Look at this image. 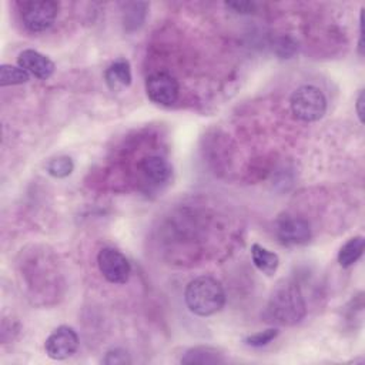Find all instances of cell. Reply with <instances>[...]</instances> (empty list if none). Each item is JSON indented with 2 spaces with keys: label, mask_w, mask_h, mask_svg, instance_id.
<instances>
[{
  "label": "cell",
  "mask_w": 365,
  "mask_h": 365,
  "mask_svg": "<svg viewBox=\"0 0 365 365\" xmlns=\"http://www.w3.org/2000/svg\"><path fill=\"white\" fill-rule=\"evenodd\" d=\"M277 238L284 245H302L311 240V225L299 217H287L278 221L275 228Z\"/></svg>",
  "instance_id": "cell-8"
},
{
  "label": "cell",
  "mask_w": 365,
  "mask_h": 365,
  "mask_svg": "<svg viewBox=\"0 0 365 365\" xmlns=\"http://www.w3.org/2000/svg\"><path fill=\"white\" fill-rule=\"evenodd\" d=\"M138 168L143 177L145 178V181H150L153 185H160L167 182L173 174V168L170 163L160 155L144 157L140 161Z\"/></svg>",
  "instance_id": "cell-10"
},
{
  "label": "cell",
  "mask_w": 365,
  "mask_h": 365,
  "mask_svg": "<svg viewBox=\"0 0 365 365\" xmlns=\"http://www.w3.org/2000/svg\"><path fill=\"white\" fill-rule=\"evenodd\" d=\"M307 315V304L302 292L294 281L278 282L267 301L262 318L272 325L292 327Z\"/></svg>",
  "instance_id": "cell-1"
},
{
  "label": "cell",
  "mask_w": 365,
  "mask_h": 365,
  "mask_svg": "<svg viewBox=\"0 0 365 365\" xmlns=\"http://www.w3.org/2000/svg\"><path fill=\"white\" fill-rule=\"evenodd\" d=\"M289 107L297 120L305 123L318 121L327 111V97L321 88L312 84H304L292 91Z\"/></svg>",
  "instance_id": "cell-3"
},
{
  "label": "cell",
  "mask_w": 365,
  "mask_h": 365,
  "mask_svg": "<svg viewBox=\"0 0 365 365\" xmlns=\"http://www.w3.org/2000/svg\"><path fill=\"white\" fill-rule=\"evenodd\" d=\"M78 344L77 332L68 325H60L47 336L44 351L50 359L63 361L76 354Z\"/></svg>",
  "instance_id": "cell-7"
},
{
  "label": "cell",
  "mask_w": 365,
  "mask_h": 365,
  "mask_svg": "<svg viewBox=\"0 0 365 365\" xmlns=\"http://www.w3.org/2000/svg\"><path fill=\"white\" fill-rule=\"evenodd\" d=\"M145 93L153 103L168 107L177 101L180 96V84L170 73L155 71L145 80Z\"/></svg>",
  "instance_id": "cell-6"
},
{
  "label": "cell",
  "mask_w": 365,
  "mask_h": 365,
  "mask_svg": "<svg viewBox=\"0 0 365 365\" xmlns=\"http://www.w3.org/2000/svg\"><path fill=\"white\" fill-rule=\"evenodd\" d=\"M365 240L362 235H355L349 238L338 251V262L342 268L354 265L364 254Z\"/></svg>",
  "instance_id": "cell-14"
},
{
  "label": "cell",
  "mask_w": 365,
  "mask_h": 365,
  "mask_svg": "<svg viewBox=\"0 0 365 365\" xmlns=\"http://www.w3.org/2000/svg\"><path fill=\"white\" fill-rule=\"evenodd\" d=\"M74 170V163L68 155H58L46 164V171L54 178H66Z\"/></svg>",
  "instance_id": "cell-16"
},
{
  "label": "cell",
  "mask_w": 365,
  "mask_h": 365,
  "mask_svg": "<svg viewBox=\"0 0 365 365\" xmlns=\"http://www.w3.org/2000/svg\"><path fill=\"white\" fill-rule=\"evenodd\" d=\"M187 308L198 317L217 314L225 305V291L218 279L201 275L191 279L184 291Z\"/></svg>",
  "instance_id": "cell-2"
},
{
  "label": "cell",
  "mask_w": 365,
  "mask_h": 365,
  "mask_svg": "<svg viewBox=\"0 0 365 365\" xmlns=\"http://www.w3.org/2000/svg\"><path fill=\"white\" fill-rule=\"evenodd\" d=\"M362 11L359 13V41H358V53L359 56L364 54V19H362Z\"/></svg>",
  "instance_id": "cell-21"
},
{
  "label": "cell",
  "mask_w": 365,
  "mask_h": 365,
  "mask_svg": "<svg viewBox=\"0 0 365 365\" xmlns=\"http://www.w3.org/2000/svg\"><path fill=\"white\" fill-rule=\"evenodd\" d=\"M278 334H279V329L272 327V328H268V329H264V331H258L255 334H251V335L245 336L244 342L248 346L261 348V346H265L269 342H272L278 336Z\"/></svg>",
  "instance_id": "cell-17"
},
{
  "label": "cell",
  "mask_w": 365,
  "mask_h": 365,
  "mask_svg": "<svg viewBox=\"0 0 365 365\" xmlns=\"http://www.w3.org/2000/svg\"><path fill=\"white\" fill-rule=\"evenodd\" d=\"M17 66L38 80L50 78L56 68L51 58L33 48H26L19 53Z\"/></svg>",
  "instance_id": "cell-9"
},
{
  "label": "cell",
  "mask_w": 365,
  "mask_h": 365,
  "mask_svg": "<svg viewBox=\"0 0 365 365\" xmlns=\"http://www.w3.org/2000/svg\"><path fill=\"white\" fill-rule=\"evenodd\" d=\"M364 106H365V91H364V88H361L356 96V100H355V111H356V115H358V120L361 124H364V121H365Z\"/></svg>",
  "instance_id": "cell-20"
},
{
  "label": "cell",
  "mask_w": 365,
  "mask_h": 365,
  "mask_svg": "<svg viewBox=\"0 0 365 365\" xmlns=\"http://www.w3.org/2000/svg\"><path fill=\"white\" fill-rule=\"evenodd\" d=\"M103 364L106 365H125L131 364L130 354L123 348H113L106 352L103 358Z\"/></svg>",
  "instance_id": "cell-18"
},
{
  "label": "cell",
  "mask_w": 365,
  "mask_h": 365,
  "mask_svg": "<svg viewBox=\"0 0 365 365\" xmlns=\"http://www.w3.org/2000/svg\"><path fill=\"white\" fill-rule=\"evenodd\" d=\"M97 265L101 275L111 284H125L131 274L130 261L114 247H104L98 251Z\"/></svg>",
  "instance_id": "cell-5"
},
{
  "label": "cell",
  "mask_w": 365,
  "mask_h": 365,
  "mask_svg": "<svg viewBox=\"0 0 365 365\" xmlns=\"http://www.w3.org/2000/svg\"><path fill=\"white\" fill-rule=\"evenodd\" d=\"M251 259L255 268L267 277H272L279 267V257L277 252L267 250L259 244L251 245Z\"/></svg>",
  "instance_id": "cell-13"
},
{
  "label": "cell",
  "mask_w": 365,
  "mask_h": 365,
  "mask_svg": "<svg viewBox=\"0 0 365 365\" xmlns=\"http://www.w3.org/2000/svg\"><path fill=\"white\" fill-rule=\"evenodd\" d=\"M30 80V74L24 71L20 66L1 64L0 66V86H19Z\"/></svg>",
  "instance_id": "cell-15"
},
{
  "label": "cell",
  "mask_w": 365,
  "mask_h": 365,
  "mask_svg": "<svg viewBox=\"0 0 365 365\" xmlns=\"http://www.w3.org/2000/svg\"><path fill=\"white\" fill-rule=\"evenodd\" d=\"M181 364L192 365V364H222L225 362L224 355L212 346L208 345H198L187 349L181 356Z\"/></svg>",
  "instance_id": "cell-12"
},
{
  "label": "cell",
  "mask_w": 365,
  "mask_h": 365,
  "mask_svg": "<svg viewBox=\"0 0 365 365\" xmlns=\"http://www.w3.org/2000/svg\"><path fill=\"white\" fill-rule=\"evenodd\" d=\"M17 6L23 26L31 33H41L50 29L60 10V4L53 0H29L20 1Z\"/></svg>",
  "instance_id": "cell-4"
},
{
  "label": "cell",
  "mask_w": 365,
  "mask_h": 365,
  "mask_svg": "<svg viewBox=\"0 0 365 365\" xmlns=\"http://www.w3.org/2000/svg\"><path fill=\"white\" fill-rule=\"evenodd\" d=\"M225 7L238 14H251L257 10V4L254 1H227Z\"/></svg>",
  "instance_id": "cell-19"
},
{
  "label": "cell",
  "mask_w": 365,
  "mask_h": 365,
  "mask_svg": "<svg viewBox=\"0 0 365 365\" xmlns=\"http://www.w3.org/2000/svg\"><path fill=\"white\" fill-rule=\"evenodd\" d=\"M104 80L111 91H121L131 84V66L124 57L114 60L104 71Z\"/></svg>",
  "instance_id": "cell-11"
}]
</instances>
